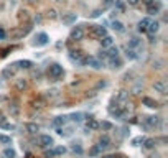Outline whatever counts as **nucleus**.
<instances>
[{"mask_svg":"<svg viewBox=\"0 0 168 158\" xmlns=\"http://www.w3.org/2000/svg\"><path fill=\"white\" fill-rule=\"evenodd\" d=\"M48 76H50L51 79H59L63 76V66L51 64L50 68H48Z\"/></svg>","mask_w":168,"mask_h":158,"instance_id":"nucleus-1","label":"nucleus"},{"mask_svg":"<svg viewBox=\"0 0 168 158\" xmlns=\"http://www.w3.org/2000/svg\"><path fill=\"white\" fill-rule=\"evenodd\" d=\"M84 64H89L91 68H94V69H101V68H104V63H102V61H99L97 58H94V56H89V58L84 59Z\"/></svg>","mask_w":168,"mask_h":158,"instance_id":"nucleus-2","label":"nucleus"},{"mask_svg":"<svg viewBox=\"0 0 168 158\" xmlns=\"http://www.w3.org/2000/svg\"><path fill=\"white\" fill-rule=\"evenodd\" d=\"M160 8H162V5H160L158 2H155V0L147 3V13H148V15H157V13L160 12Z\"/></svg>","mask_w":168,"mask_h":158,"instance_id":"nucleus-3","label":"nucleus"},{"mask_svg":"<svg viewBox=\"0 0 168 158\" xmlns=\"http://www.w3.org/2000/svg\"><path fill=\"white\" fill-rule=\"evenodd\" d=\"M84 28L82 26H76V28H73V31H71V40H76V41H79V40H82L84 38Z\"/></svg>","mask_w":168,"mask_h":158,"instance_id":"nucleus-4","label":"nucleus"},{"mask_svg":"<svg viewBox=\"0 0 168 158\" xmlns=\"http://www.w3.org/2000/svg\"><path fill=\"white\" fill-rule=\"evenodd\" d=\"M69 61L71 63H74V64H84V59H82V56H81V53L79 51H71L69 53Z\"/></svg>","mask_w":168,"mask_h":158,"instance_id":"nucleus-5","label":"nucleus"},{"mask_svg":"<svg viewBox=\"0 0 168 158\" xmlns=\"http://www.w3.org/2000/svg\"><path fill=\"white\" fill-rule=\"evenodd\" d=\"M153 89H155L157 92H160V94H166V82L163 79L155 81V84H153Z\"/></svg>","mask_w":168,"mask_h":158,"instance_id":"nucleus-6","label":"nucleus"},{"mask_svg":"<svg viewBox=\"0 0 168 158\" xmlns=\"http://www.w3.org/2000/svg\"><path fill=\"white\" fill-rule=\"evenodd\" d=\"M107 35V30L104 26H94L92 28V36H96V38H102V36H106Z\"/></svg>","mask_w":168,"mask_h":158,"instance_id":"nucleus-7","label":"nucleus"},{"mask_svg":"<svg viewBox=\"0 0 168 158\" xmlns=\"http://www.w3.org/2000/svg\"><path fill=\"white\" fill-rule=\"evenodd\" d=\"M46 43H48V35L46 33H38L35 45H36V46H45Z\"/></svg>","mask_w":168,"mask_h":158,"instance_id":"nucleus-8","label":"nucleus"},{"mask_svg":"<svg viewBox=\"0 0 168 158\" xmlns=\"http://www.w3.org/2000/svg\"><path fill=\"white\" fill-rule=\"evenodd\" d=\"M114 12L115 13H124L125 12V3H124V0H114Z\"/></svg>","mask_w":168,"mask_h":158,"instance_id":"nucleus-9","label":"nucleus"},{"mask_svg":"<svg viewBox=\"0 0 168 158\" xmlns=\"http://www.w3.org/2000/svg\"><path fill=\"white\" fill-rule=\"evenodd\" d=\"M53 138L50 135H41L40 137V145L41 147H53Z\"/></svg>","mask_w":168,"mask_h":158,"instance_id":"nucleus-10","label":"nucleus"},{"mask_svg":"<svg viewBox=\"0 0 168 158\" xmlns=\"http://www.w3.org/2000/svg\"><path fill=\"white\" fill-rule=\"evenodd\" d=\"M114 45V40H112V36H109V35H106V36H102L101 38V46L106 50V48H109Z\"/></svg>","mask_w":168,"mask_h":158,"instance_id":"nucleus-11","label":"nucleus"},{"mask_svg":"<svg viewBox=\"0 0 168 158\" xmlns=\"http://www.w3.org/2000/svg\"><path fill=\"white\" fill-rule=\"evenodd\" d=\"M76 13H68V15H64L63 17V23L64 25H73V23H76Z\"/></svg>","mask_w":168,"mask_h":158,"instance_id":"nucleus-12","label":"nucleus"},{"mask_svg":"<svg viewBox=\"0 0 168 158\" xmlns=\"http://www.w3.org/2000/svg\"><path fill=\"white\" fill-rule=\"evenodd\" d=\"M140 43H142V40H140L138 36H132L130 40H129V46H127V48H130V50H135L137 46H140Z\"/></svg>","mask_w":168,"mask_h":158,"instance_id":"nucleus-13","label":"nucleus"},{"mask_svg":"<svg viewBox=\"0 0 168 158\" xmlns=\"http://www.w3.org/2000/svg\"><path fill=\"white\" fill-rule=\"evenodd\" d=\"M109 64H110L112 69H119L122 66V59L119 58V56L117 58H109Z\"/></svg>","mask_w":168,"mask_h":158,"instance_id":"nucleus-14","label":"nucleus"},{"mask_svg":"<svg viewBox=\"0 0 168 158\" xmlns=\"http://www.w3.org/2000/svg\"><path fill=\"white\" fill-rule=\"evenodd\" d=\"M112 28H114V31H117V33H124L125 31V26L122 22H117V20H114L112 22Z\"/></svg>","mask_w":168,"mask_h":158,"instance_id":"nucleus-15","label":"nucleus"},{"mask_svg":"<svg viewBox=\"0 0 168 158\" xmlns=\"http://www.w3.org/2000/svg\"><path fill=\"white\" fill-rule=\"evenodd\" d=\"M158 28H160V23L155 20V22H150V23H148V28H147V31H148L150 35H153V33H157V31H158Z\"/></svg>","mask_w":168,"mask_h":158,"instance_id":"nucleus-16","label":"nucleus"},{"mask_svg":"<svg viewBox=\"0 0 168 158\" xmlns=\"http://www.w3.org/2000/svg\"><path fill=\"white\" fill-rule=\"evenodd\" d=\"M106 51H107V59H109V58H117V56H119V50H117V46H114V45L109 46Z\"/></svg>","mask_w":168,"mask_h":158,"instance_id":"nucleus-17","label":"nucleus"},{"mask_svg":"<svg viewBox=\"0 0 168 158\" xmlns=\"http://www.w3.org/2000/svg\"><path fill=\"white\" fill-rule=\"evenodd\" d=\"M150 22H152L150 18H142V20H140V22H138V31H147Z\"/></svg>","mask_w":168,"mask_h":158,"instance_id":"nucleus-18","label":"nucleus"},{"mask_svg":"<svg viewBox=\"0 0 168 158\" xmlns=\"http://www.w3.org/2000/svg\"><path fill=\"white\" fill-rule=\"evenodd\" d=\"M109 145H110V138L107 135H102L99 138V147H101V148H107Z\"/></svg>","mask_w":168,"mask_h":158,"instance_id":"nucleus-19","label":"nucleus"},{"mask_svg":"<svg viewBox=\"0 0 168 158\" xmlns=\"http://www.w3.org/2000/svg\"><path fill=\"white\" fill-rule=\"evenodd\" d=\"M66 124V117H56L53 122H51V127H54V129H58V127H61V125H64Z\"/></svg>","mask_w":168,"mask_h":158,"instance_id":"nucleus-20","label":"nucleus"},{"mask_svg":"<svg viewBox=\"0 0 168 158\" xmlns=\"http://www.w3.org/2000/svg\"><path fill=\"white\" fill-rule=\"evenodd\" d=\"M142 102L145 104L147 107H150V109H155V107H158V104H157L153 99H150V97H143V99H142Z\"/></svg>","mask_w":168,"mask_h":158,"instance_id":"nucleus-21","label":"nucleus"},{"mask_svg":"<svg viewBox=\"0 0 168 158\" xmlns=\"http://www.w3.org/2000/svg\"><path fill=\"white\" fill-rule=\"evenodd\" d=\"M26 130H28V133H38L40 132V125L38 124H26Z\"/></svg>","mask_w":168,"mask_h":158,"instance_id":"nucleus-22","label":"nucleus"},{"mask_svg":"<svg viewBox=\"0 0 168 158\" xmlns=\"http://www.w3.org/2000/svg\"><path fill=\"white\" fill-rule=\"evenodd\" d=\"M3 156H5V158H15L17 153H15V150H13V148H5V150H3Z\"/></svg>","mask_w":168,"mask_h":158,"instance_id":"nucleus-23","label":"nucleus"},{"mask_svg":"<svg viewBox=\"0 0 168 158\" xmlns=\"http://www.w3.org/2000/svg\"><path fill=\"white\" fill-rule=\"evenodd\" d=\"M101 152H102V148H101L99 145H96V147H92V148L89 150V155H91V156H97Z\"/></svg>","mask_w":168,"mask_h":158,"instance_id":"nucleus-24","label":"nucleus"},{"mask_svg":"<svg viewBox=\"0 0 168 158\" xmlns=\"http://www.w3.org/2000/svg\"><path fill=\"white\" fill-rule=\"evenodd\" d=\"M125 56H127V59H137V53H135L134 50H130V48H127Z\"/></svg>","mask_w":168,"mask_h":158,"instance_id":"nucleus-25","label":"nucleus"},{"mask_svg":"<svg viewBox=\"0 0 168 158\" xmlns=\"http://www.w3.org/2000/svg\"><path fill=\"white\" fill-rule=\"evenodd\" d=\"M99 127L102 129V130H110L112 124H110V122H107V120H104V122H101V124H99Z\"/></svg>","mask_w":168,"mask_h":158,"instance_id":"nucleus-26","label":"nucleus"},{"mask_svg":"<svg viewBox=\"0 0 168 158\" xmlns=\"http://www.w3.org/2000/svg\"><path fill=\"white\" fill-rule=\"evenodd\" d=\"M97 127H99V124H97L96 120H92V119L87 122V130H94V129H97Z\"/></svg>","mask_w":168,"mask_h":158,"instance_id":"nucleus-27","label":"nucleus"},{"mask_svg":"<svg viewBox=\"0 0 168 158\" xmlns=\"http://www.w3.org/2000/svg\"><path fill=\"white\" fill-rule=\"evenodd\" d=\"M97 59L104 63V61L107 59V51H106V50H101V51H99V54H97Z\"/></svg>","mask_w":168,"mask_h":158,"instance_id":"nucleus-28","label":"nucleus"},{"mask_svg":"<svg viewBox=\"0 0 168 158\" xmlns=\"http://www.w3.org/2000/svg\"><path fill=\"white\" fill-rule=\"evenodd\" d=\"M0 143H3V145H8V143H12V138L7 135H0Z\"/></svg>","mask_w":168,"mask_h":158,"instance_id":"nucleus-29","label":"nucleus"},{"mask_svg":"<svg viewBox=\"0 0 168 158\" xmlns=\"http://www.w3.org/2000/svg\"><path fill=\"white\" fill-rule=\"evenodd\" d=\"M71 120L81 122V120H82V114H81V112H76V114H73V115H71Z\"/></svg>","mask_w":168,"mask_h":158,"instance_id":"nucleus-30","label":"nucleus"},{"mask_svg":"<svg viewBox=\"0 0 168 158\" xmlns=\"http://www.w3.org/2000/svg\"><path fill=\"white\" fill-rule=\"evenodd\" d=\"M143 143H145L143 147H145L147 150H150V148H153V143H155V142H153L152 138H148V140H143Z\"/></svg>","mask_w":168,"mask_h":158,"instance_id":"nucleus-31","label":"nucleus"},{"mask_svg":"<svg viewBox=\"0 0 168 158\" xmlns=\"http://www.w3.org/2000/svg\"><path fill=\"white\" fill-rule=\"evenodd\" d=\"M17 87H18L20 91H23V89H26L28 87V84H26V81H18L17 82Z\"/></svg>","mask_w":168,"mask_h":158,"instance_id":"nucleus-32","label":"nucleus"},{"mask_svg":"<svg viewBox=\"0 0 168 158\" xmlns=\"http://www.w3.org/2000/svg\"><path fill=\"white\" fill-rule=\"evenodd\" d=\"M18 64H20V68H25V69H28V68L31 66V61H28V59H25V61H20Z\"/></svg>","mask_w":168,"mask_h":158,"instance_id":"nucleus-33","label":"nucleus"},{"mask_svg":"<svg viewBox=\"0 0 168 158\" xmlns=\"http://www.w3.org/2000/svg\"><path fill=\"white\" fill-rule=\"evenodd\" d=\"M2 129H7V130H15V125L13 124H0Z\"/></svg>","mask_w":168,"mask_h":158,"instance_id":"nucleus-34","label":"nucleus"},{"mask_svg":"<svg viewBox=\"0 0 168 158\" xmlns=\"http://www.w3.org/2000/svg\"><path fill=\"white\" fill-rule=\"evenodd\" d=\"M145 122H147L148 125H155V124H157V117H147Z\"/></svg>","mask_w":168,"mask_h":158,"instance_id":"nucleus-35","label":"nucleus"},{"mask_svg":"<svg viewBox=\"0 0 168 158\" xmlns=\"http://www.w3.org/2000/svg\"><path fill=\"white\" fill-rule=\"evenodd\" d=\"M54 153L56 155H63V153H66V148L64 147H58V148H54Z\"/></svg>","mask_w":168,"mask_h":158,"instance_id":"nucleus-36","label":"nucleus"},{"mask_svg":"<svg viewBox=\"0 0 168 158\" xmlns=\"http://www.w3.org/2000/svg\"><path fill=\"white\" fill-rule=\"evenodd\" d=\"M45 156H46V158H53V156H56L54 150H48V152H45Z\"/></svg>","mask_w":168,"mask_h":158,"instance_id":"nucleus-37","label":"nucleus"},{"mask_svg":"<svg viewBox=\"0 0 168 158\" xmlns=\"http://www.w3.org/2000/svg\"><path fill=\"white\" fill-rule=\"evenodd\" d=\"M5 36H7L5 30H3V28H2V26H0V40H5Z\"/></svg>","mask_w":168,"mask_h":158,"instance_id":"nucleus-38","label":"nucleus"},{"mask_svg":"<svg viewBox=\"0 0 168 158\" xmlns=\"http://www.w3.org/2000/svg\"><path fill=\"white\" fill-rule=\"evenodd\" d=\"M73 152H76V153H81V152H82V148H81V147H79V145H74V147H73Z\"/></svg>","mask_w":168,"mask_h":158,"instance_id":"nucleus-39","label":"nucleus"},{"mask_svg":"<svg viewBox=\"0 0 168 158\" xmlns=\"http://www.w3.org/2000/svg\"><path fill=\"white\" fill-rule=\"evenodd\" d=\"M48 15H50V18H56V10H50V12H48Z\"/></svg>","mask_w":168,"mask_h":158,"instance_id":"nucleus-40","label":"nucleus"},{"mask_svg":"<svg viewBox=\"0 0 168 158\" xmlns=\"http://www.w3.org/2000/svg\"><path fill=\"white\" fill-rule=\"evenodd\" d=\"M125 97H127V92H125V91H122V92L119 94V99H125Z\"/></svg>","mask_w":168,"mask_h":158,"instance_id":"nucleus-41","label":"nucleus"},{"mask_svg":"<svg viewBox=\"0 0 168 158\" xmlns=\"http://www.w3.org/2000/svg\"><path fill=\"white\" fill-rule=\"evenodd\" d=\"M140 142H143V138H142V137H140V138H135L132 143H134V145H137V143H140Z\"/></svg>","mask_w":168,"mask_h":158,"instance_id":"nucleus-42","label":"nucleus"},{"mask_svg":"<svg viewBox=\"0 0 168 158\" xmlns=\"http://www.w3.org/2000/svg\"><path fill=\"white\" fill-rule=\"evenodd\" d=\"M129 3H130V5H137V3L140 2V0H127Z\"/></svg>","mask_w":168,"mask_h":158,"instance_id":"nucleus-43","label":"nucleus"},{"mask_svg":"<svg viewBox=\"0 0 168 158\" xmlns=\"http://www.w3.org/2000/svg\"><path fill=\"white\" fill-rule=\"evenodd\" d=\"M104 158H114V156H112V155H109V156H104Z\"/></svg>","mask_w":168,"mask_h":158,"instance_id":"nucleus-44","label":"nucleus"},{"mask_svg":"<svg viewBox=\"0 0 168 158\" xmlns=\"http://www.w3.org/2000/svg\"><path fill=\"white\" fill-rule=\"evenodd\" d=\"M54 2H63V0H54Z\"/></svg>","mask_w":168,"mask_h":158,"instance_id":"nucleus-45","label":"nucleus"},{"mask_svg":"<svg viewBox=\"0 0 168 158\" xmlns=\"http://www.w3.org/2000/svg\"><path fill=\"white\" fill-rule=\"evenodd\" d=\"M107 2H109V0H107Z\"/></svg>","mask_w":168,"mask_h":158,"instance_id":"nucleus-46","label":"nucleus"}]
</instances>
